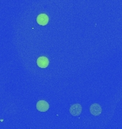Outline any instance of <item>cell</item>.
<instances>
[{
	"label": "cell",
	"mask_w": 122,
	"mask_h": 129,
	"mask_svg": "<svg viewBox=\"0 0 122 129\" xmlns=\"http://www.w3.org/2000/svg\"><path fill=\"white\" fill-rule=\"evenodd\" d=\"M69 112L73 116H78L82 112V107L79 103H75L70 107Z\"/></svg>",
	"instance_id": "obj_1"
},
{
	"label": "cell",
	"mask_w": 122,
	"mask_h": 129,
	"mask_svg": "<svg viewBox=\"0 0 122 129\" xmlns=\"http://www.w3.org/2000/svg\"><path fill=\"white\" fill-rule=\"evenodd\" d=\"M36 108L40 112H46L49 108V105L45 101H39L36 103Z\"/></svg>",
	"instance_id": "obj_2"
},
{
	"label": "cell",
	"mask_w": 122,
	"mask_h": 129,
	"mask_svg": "<svg viewBox=\"0 0 122 129\" xmlns=\"http://www.w3.org/2000/svg\"><path fill=\"white\" fill-rule=\"evenodd\" d=\"M36 63H37V65L41 68H46L48 67V65L49 64V61L47 57L42 56L37 59Z\"/></svg>",
	"instance_id": "obj_3"
},
{
	"label": "cell",
	"mask_w": 122,
	"mask_h": 129,
	"mask_svg": "<svg viewBox=\"0 0 122 129\" xmlns=\"http://www.w3.org/2000/svg\"><path fill=\"white\" fill-rule=\"evenodd\" d=\"M36 22L41 26H45L49 22V17L46 14H40L36 18Z\"/></svg>",
	"instance_id": "obj_4"
},
{
	"label": "cell",
	"mask_w": 122,
	"mask_h": 129,
	"mask_svg": "<svg viewBox=\"0 0 122 129\" xmlns=\"http://www.w3.org/2000/svg\"><path fill=\"white\" fill-rule=\"evenodd\" d=\"M101 111H102L101 107L98 103H94L90 107V113H91V115L94 116L99 115L101 113Z\"/></svg>",
	"instance_id": "obj_5"
}]
</instances>
